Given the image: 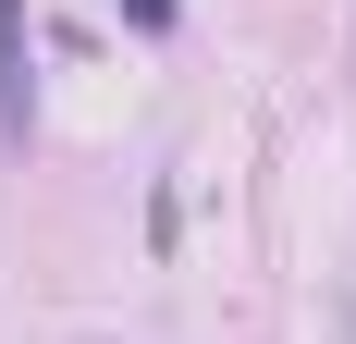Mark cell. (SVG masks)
<instances>
[{
    "label": "cell",
    "instance_id": "obj_1",
    "mask_svg": "<svg viewBox=\"0 0 356 344\" xmlns=\"http://www.w3.org/2000/svg\"><path fill=\"white\" fill-rule=\"evenodd\" d=\"M25 123H37V74H25V0H0V136L25 148Z\"/></svg>",
    "mask_w": 356,
    "mask_h": 344
}]
</instances>
